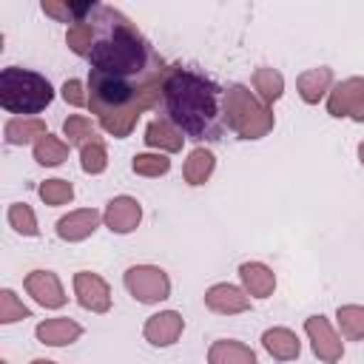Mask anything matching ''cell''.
Returning <instances> with one entry per match:
<instances>
[{
	"label": "cell",
	"mask_w": 364,
	"mask_h": 364,
	"mask_svg": "<svg viewBox=\"0 0 364 364\" xmlns=\"http://www.w3.org/2000/svg\"><path fill=\"white\" fill-rule=\"evenodd\" d=\"M80 165L85 173L97 176L108 168V151H105V142L97 139V142H88L85 148H80Z\"/></svg>",
	"instance_id": "obj_32"
},
{
	"label": "cell",
	"mask_w": 364,
	"mask_h": 364,
	"mask_svg": "<svg viewBox=\"0 0 364 364\" xmlns=\"http://www.w3.org/2000/svg\"><path fill=\"white\" fill-rule=\"evenodd\" d=\"M0 364H9V361H6V358H3V361H0Z\"/></svg>",
	"instance_id": "obj_36"
},
{
	"label": "cell",
	"mask_w": 364,
	"mask_h": 364,
	"mask_svg": "<svg viewBox=\"0 0 364 364\" xmlns=\"http://www.w3.org/2000/svg\"><path fill=\"white\" fill-rule=\"evenodd\" d=\"M63 134H65V142L68 145H77V148H85L88 142H97L100 139L97 125L88 117H82V114H71L63 122Z\"/></svg>",
	"instance_id": "obj_27"
},
{
	"label": "cell",
	"mask_w": 364,
	"mask_h": 364,
	"mask_svg": "<svg viewBox=\"0 0 364 364\" xmlns=\"http://www.w3.org/2000/svg\"><path fill=\"white\" fill-rule=\"evenodd\" d=\"M250 82H253V94H256L262 102H267V105H273V102L282 100V94H284V74H282L279 68H273V65H259V68L253 71Z\"/></svg>",
	"instance_id": "obj_22"
},
{
	"label": "cell",
	"mask_w": 364,
	"mask_h": 364,
	"mask_svg": "<svg viewBox=\"0 0 364 364\" xmlns=\"http://www.w3.org/2000/svg\"><path fill=\"white\" fill-rule=\"evenodd\" d=\"M37 193H40V199L46 202V205H51V208H60V205H68L71 199H74V185L68 182V179H46V182H40L37 185Z\"/></svg>",
	"instance_id": "obj_30"
},
{
	"label": "cell",
	"mask_w": 364,
	"mask_h": 364,
	"mask_svg": "<svg viewBox=\"0 0 364 364\" xmlns=\"http://www.w3.org/2000/svg\"><path fill=\"white\" fill-rule=\"evenodd\" d=\"M205 307L210 313H219V316H236V313L250 310V296L239 284L216 282L205 290Z\"/></svg>",
	"instance_id": "obj_12"
},
{
	"label": "cell",
	"mask_w": 364,
	"mask_h": 364,
	"mask_svg": "<svg viewBox=\"0 0 364 364\" xmlns=\"http://www.w3.org/2000/svg\"><path fill=\"white\" fill-rule=\"evenodd\" d=\"M131 168L136 176H165L171 171V159H168V154L145 151V154H136L131 159Z\"/></svg>",
	"instance_id": "obj_28"
},
{
	"label": "cell",
	"mask_w": 364,
	"mask_h": 364,
	"mask_svg": "<svg viewBox=\"0 0 364 364\" xmlns=\"http://www.w3.org/2000/svg\"><path fill=\"white\" fill-rule=\"evenodd\" d=\"M23 318H31V310L17 299L11 287H3L0 290V324H14Z\"/></svg>",
	"instance_id": "obj_31"
},
{
	"label": "cell",
	"mask_w": 364,
	"mask_h": 364,
	"mask_svg": "<svg viewBox=\"0 0 364 364\" xmlns=\"http://www.w3.org/2000/svg\"><path fill=\"white\" fill-rule=\"evenodd\" d=\"M34 336L40 344L46 347H68L74 341H80L82 336V324L68 318V316H57V318H46L34 327Z\"/></svg>",
	"instance_id": "obj_14"
},
{
	"label": "cell",
	"mask_w": 364,
	"mask_h": 364,
	"mask_svg": "<svg viewBox=\"0 0 364 364\" xmlns=\"http://www.w3.org/2000/svg\"><path fill=\"white\" fill-rule=\"evenodd\" d=\"M100 14L105 23V31L97 34V43L88 54V63L94 71L125 77L131 82H151L168 74V65L162 63V57H156L151 43L128 17H122L117 9H108V6H102Z\"/></svg>",
	"instance_id": "obj_2"
},
{
	"label": "cell",
	"mask_w": 364,
	"mask_h": 364,
	"mask_svg": "<svg viewBox=\"0 0 364 364\" xmlns=\"http://www.w3.org/2000/svg\"><path fill=\"white\" fill-rule=\"evenodd\" d=\"M23 287H26V293H28L40 307H46V310H60V307L68 301V296H65V290H63V282H60V276H57L54 270H31V273L23 279Z\"/></svg>",
	"instance_id": "obj_9"
},
{
	"label": "cell",
	"mask_w": 364,
	"mask_h": 364,
	"mask_svg": "<svg viewBox=\"0 0 364 364\" xmlns=\"http://www.w3.org/2000/svg\"><path fill=\"white\" fill-rule=\"evenodd\" d=\"M51 100H54V88L43 74L20 65H6L0 71V105L9 114L34 117L46 111Z\"/></svg>",
	"instance_id": "obj_3"
},
{
	"label": "cell",
	"mask_w": 364,
	"mask_h": 364,
	"mask_svg": "<svg viewBox=\"0 0 364 364\" xmlns=\"http://www.w3.org/2000/svg\"><path fill=\"white\" fill-rule=\"evenodd\" d=\"M94 11H97V9H94ZM94 43H97V20L85 17V20L68 26V31H65V46H68L77 57H88L91 48H94Z\"/></svg>",
	"instance_id": "obj_23"
},
{
	"label": "cell",
	"mask_w": 364,
	"mask_h": 364,
	"mask_svg": "<svg viewBox=\"0 0 364 364\" xmlns=\"http://www.w3.org/2000/svg\"><path fill=\"white\" fill-rule=\"evenodd\" d=\"M68 151H71V145L48 131L43 139L34 142V162L46 165V168H54V165H63L68 159Z\"/></svg>",
	"instance_id": "obj_24"
},
{
	"label": "cell",
	"mask_w": 364,
	"mask_h": 364,
	"mask_svg": "<svg viewBox=\"0 0 364 364\" xmlns=\"http://www.w3.org/2000/svg\"><path fill=\"white\" fill-rule=\"evenodd\" d=\"M182 330H185V318L176 310H159V313L148 316L145 324H142V336H145V341L151 347H171V344H176Z\"/></svg>",
	"instance_id": "obj_11"
},
{
	"label": "cell",
	"mask_w": 364,
	"mask_h": 364,
	"mask_svg": "<svg viewBox=\"0 0 364 364\" xmlns=\"http://www.w3.org/2000/svg\"><path fill=\"white\" fill-rule=\"evenodd\" d=\"M102 222V213L97 208H77V210H68L65 216L57 219V236L63 242H82L88 239Z\"/></svg>",
	"instance_id": "obj_13"
},
{
	"label": "cell",
	"mask_w": 364,
	"mask_h": 364,
	"mask_svg": "<svg viewBox=\"0 0 364 364\" xmlns=\"http://www.w3.org/2000/svg\"><path fill=\"white\" fill-rule=\"evenodd\" d=\"M208 364H259L253 347L236 338H216L208 347Z\"/></svg>",
	"instance_id": "obj_19"
},
{
	"label": "cell",
	"mask_w": 364,
	"mask_h": 364,
	"mask_svg": "<svg viewBox=\"0 0 364 364\" xmlns=\"http://www.w3.org/2000/svg\"><path fill=\"white\" fill-rule=\"evenodd\" d=\"M213 168H216L213 151L205 148V145H199V148H193V151L188 154V159H185V165H182V176H185V182H188L191 188H199V185H205V182L213 176Z\"/></svg>",
	"instance_id": "obj_21"
},
{
	"label": "cell",
	"mask_w": 364,
	"mask_h": 364,
	"mask_svg": "<svg viewBox=\"0 0 364 364\" xmlns=\"http://www.w3.org/2000/svg\"><path fill=\"white\" fill-rule=\"evenodd\" d=\"M102 222H105V228L111 233H119V236L134 233L139 228V222H142V205H139V199L136 196H128V193L114 196L105 205V210H102Z\"/></svg>",
	"instance_id": "obj_10"
},
{
	"label": "cell",
	"mask_w": 364,
	"mask_h": 364,
	"mask_svg": "<svg viewBox=\"0 0 364 364\" xmlns=\"http://www.w3.org/2000/svg\"><path fill=\"white\" fill-rule=\"evenodd\" d=\"M239 279L250 299H270L276 290V273L264 262H242Z\"/></svg>",
	"instance_id": "obj_16"
},
{
	"label": "cell",
	"mask_w": 364,
	"mask_h": 364,
	"mask_svg": "<svg viewBox=\"0 0 364 364\" xmlns=\"http://www.w3.org/2000/svg\"><path fill=\"white\" fill-rule=\"evenodd\" d=\"M162 102L168 119L191 139H219L225 122V91L205 74L171 65Z\"/></svg>",
	"instance_id": "obj_1"
},
{
	"label": "cell",
	"mask_w": 364,
	"mask_h": 364,
	"mask_svg": "<svg viewBox=\"0 0 364 364\" xmlns=\"http://www.w3.org/2000/svg\"><path fill=\"white\" fill-rule=\"evenodd\" d=\"M304 333L310 338V347H313V355L324 364H338L341 355H344V341L341 336L336 333V327L327 321V316L316 313V316H307L304 318Z\"/></svg>",
	"instance_id": "obj_7"
},
{
	"label": "cell",
	"mask_w": 364,
	"mask_h": 364,
	"mask_svg": "<svg viewBox=\"0 0 364 364\" xmlns=\"http://www.w3.org/2000/svg\"><path fill=\"white\" fill-rule=\"evenodd\" d=\"M6 219H9V225H11L20 236H40L37 216H34L31 205H26V202H11L9 210H6Z\"/></svg>",
	"instance_id": "obj_29"
},
{
	"label": "cell",
	"mask_w": 364,
	"mask_h": 364,
	"mask_svg": "<svg viewBox=\"0 0 364 364\" xmlns=\"http://www.w3.org/2000/svg\"><path fill=\"white\" fill-rule=\"evenodd\" d=\"M63 100H65L68 105H74V108H85V105H88V82H82V80H77V77L65 80V82H63Z\"/></svg>",
	"instance_id": "obj_33"
},
{
	"label": "cell",
	"mask_w": 364,
	"mask_h": 364,
	"mask_svg": "<svg viewBox=\"0 0 364 364\" xmlns=\"http://www.w3.org/2000/svg\"><path fill=\"white\" fill-rule=\"evenodd\" d=\"M71 284H74L77 304L82 310H88V313H108L111 310V287L100 273L77 270Z\"/></svg>",
	"instance_id": "obj_8"
},
{
	"label": "cell",
	"mask_w": 364,
	"mask_h": 364,
	"mask_svg": "<svg viewBox=\"0 0 364 364\" xmlns=\"http://www.w3.org/2000/svg\"><path fill=\"white\" fill-rule=\"evenodd\" d=\"M122 284L139 304H159L171 296V279L159 264H131L122 273Z\"/></svg>",
	"instance_id": "obj_5"
},
{
	"label": "cell",
	"mask_w": 364,
	"mask_h": 364,
	"mask_svg": "<svg viewBox=\"0 0 364 364\" xmlns=\"http://www.w3.org/2000/svg\"><path fill=\"white\" fill-rule=\"evenodd\" d=\"M28 364H57V361H51V358H34V361H28Z\"/></svg>",
	"instance_id": "obj_34"
},
{
	"label": "cell",
	"mask_w": 364,
	"mask_h": 364,
	"mask_svg": "<svg viewBox=\"0 0 364 364\" xmlns=\"http://www.w3.org/2000/svg\"><path fill=\"white\" fill-rule=\"evenodd\" d=\"M358 162L364 165V142H358Z\"/></svg>",
	"instance_id": "obj_35"
},
{
	"label": "cell",
	"mask_w": 364,
	"mask_h": 364,
	"mask_svg": "<svg viewBox=\"0 0 364 364\" xmlns=\"http://www.w3.org/2000/svg\"><path fill=\"white\" fill-rule=\"evenodd\" d=\"M145 145L148 148H154V151H159V154H176V151H182V145H185V134L168 119V117H156V119H151L148 125H145Z\"/></svg>",
	"instance_id": "obj_15"
},
{
	"label": "cell",
	"mask_w": 364,
	"mask_h": 364,
	"mask_svg": "<svg viewBox=\"0 0 364 364\" xmlns=\"http://www.w3.org/2000/svg\"><path fill=\"white\" fill-rule=\"evenodd\" d=\"M336 324L347 341H361L364 338V304H338Z\"/></svg>",
	"instance_id": "obj_26"
},
{
	"label": "cell",
	"mask_w": 364,
	"mask_h": 364,
	"mask_svg": "<svg viewBox=\"0 0 364 364\" xmlns=\"http://www.w3.org/2000/svg\"><path fill=\"white\" fill-rule=\"evenodd\" d=\"M225 122L239 139H262L273 131L276 117L267 102H262L247 85L236 82L225 91Z\"/></svg>",
	"instance_id": "obj_4"
},
{
	"label": "cell",
	"mask_w": 364,
	"mask_h": 364,
	"mask_svg": "<svg viewBox=\"0 0 364 364\" xmlns=\"http://www.w3.org/2000/svg\"><path fill=\"white\" fill-rule=\"evenodd\" d=\"M296 91H299V97H301L307 105L321 102V100L333 91V68L316 65V68L301 71V74L296 77Z\"/></svg>",
	"instance_id": "obj_17"
},
{
	"label": "cell",
	"mask_w": 364,
	"mask_h": 364,
	"mask_svg": "<svg viewBox=\"0 0 364 364\" xmlns=\"http://www.w3.org/2000/svg\"><path fill=\"white\" fill-rule=\"evenodd\" d=\"M97 6L100 3H68V0L65 3H60V0H43L40 3L43 14H48V17L60 20V23H80V20L91 17Z\"/></svg>",
	"instance_id": "obj_25"
},
{
	"label": "cell",
	"mask_w": 364,
	"mask_h": 364,
	"mask_svg": "<svg viewBox=\"0 0 364 364\" xmlns=\"http://www.w3.org/2000/svg\"><path fill=\"white\" fill-rule=\"evenodd\" d=\"M262 347L276 361H293L301 353V341L290 327H270L262 333Z\"/></svg>",
	"instance_id": "obj_18"
},
{
	"label": "cell",
	"mask_w": 364,
	"mask_h": 364,
	"mask_svg": "<svg viewBox=\"0 0 364 364\" xmlns=\"http://www.w3.org/2000/svg\"><path fill=\"white\" fill-rule=\"evenodd\" d=\"M46 134H48V128L40 117H11L3 125V136L9 145H28V142L43 139Z\"/></svg>",
	"instance_id": "obj_20"
},
{
	"label": "cell",
	"mask_w": 364,
	"mask_h": 364,
	"mask_svg": "<svg viewBox=\"0 0 364 364\" xmlns=\"http://www.w3.org/2000/svg\"><path fill=\"white\" fill-rule=\"evenodd\" d=\"M327 114L336 119L364 122V77H347L327 94Z\"/></svg>",
	"instance_id": "obj_6"
}]
</instances>
